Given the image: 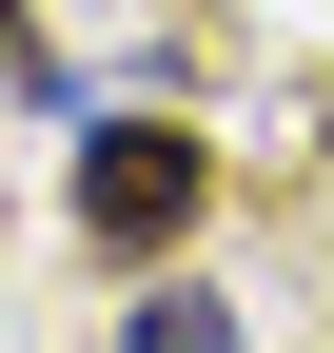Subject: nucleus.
<instances>
[{
	"label": "nucleus",
	"mask_w": 334,
	"mask_h": 353,
	"mask_svg": "<svg viewBox=\"0 0 334 353\" xmlns=\"http://www.w3.org/2000/svg\"><path fill=\"white\" fill-rule=\"evenodd\" d=\"M79 236L99 255H177L197 236V196H217V138H177V118H79Z\"/></svg>",
	"instance_id": "1"
},
{
	"label": "nucleus",
	"mask_w": 334,
	"mask_h": 353,
	"mask_svg": "<svg viewBox=\"0 0 334 353\" xmlns=\"http://www.w3.org/2000/svg\"><path fill=\"white\" fill-rule=\"evenodd\" d=\"M138 353H236V294H138Z\"/></svg>",
	"instance_id": "2"
}]
</instances>
